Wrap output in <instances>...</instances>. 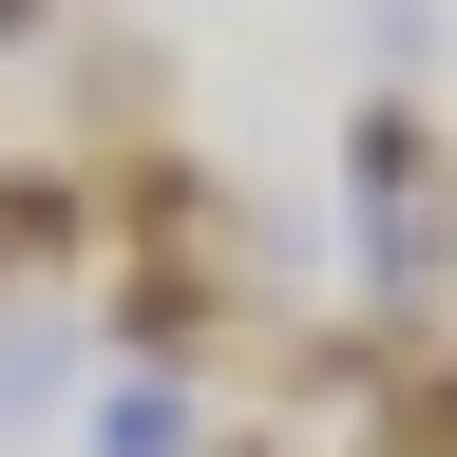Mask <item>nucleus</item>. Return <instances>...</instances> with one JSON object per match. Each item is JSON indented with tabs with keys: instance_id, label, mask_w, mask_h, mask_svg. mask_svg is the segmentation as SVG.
<instances>
[{
	"instance_id": "1",
	"label": "nucleus",
	"mask_w": 457,
	"mask_h": 457,
	"mask_svg": "<svg viewBox=\"0 0 457 457\" xmlns=\"http://www.w3.org/2000/svg\"><path fill=\"white\" fill-rule=\"evenodd\" d=\"M77 228H96L77 171H0V267H77Z\"/></svg>"
},
{
	"instance_id": "2",
	"label": "nucleus",
	"mask_w": 457,
	"mask_h": 457,
	"mask_svg": "<svg viewBox=\"0 0 457 457\" xmlns=\"http://www.w3.org/2000/svg\"><path fill=\"white\" fill-rule=\"evenodd\" d=\"M381 438H438V457H457V343H438V362H420V343L381 362Z\"/></svg>"
},
{
	"instance_id": "3",
	"label": "nucleus",
	"mask_w": 457,
	"mask_h": 457,
	"mask_svg": "<svg viewBox=\"0 0 457 457\" xmlns=\"http://www.w3.org/2000/svg\"><path fill=\"white\" fill-rule=\"evenodd\" d=\"M96 457H191V400H171V381H114L96 400Z\"/></svg>"
},
{
	"instance_id": "4",
	"label": "nucleus",
	"mask_w": 457,
	"mask_h": 457,
	"mask_svg": "<svg viewBox=\"0 0 457 457\" xmlns=\"http://www.w3.org/2000/svg\"><path fill=\"white\" fill-rule=\"evenodd\" d=\"M20 20H57V0H0V38H20Z\"/></svg>"
},
{
	"instance_id": "5",
	"label": "nucleus",
	"mask_w": 457,
	"mask_h": 457,
	"mask_svg": "<svg viewBox=\"0 0 457 457\" xmlns=\"http://www.w3.org/2000/svg\"><path fill=\"white\" fill-rule=\"evenodd\" d=\"M362 457H438V438H362Z\"/></svg>"
},
{
	"instance_id": "6",
	"label": "nucleus",
	"mask_w": 457,
	"mask_h": 457,
	"mask_svg": "<svg viewBox=\"0 0 457 457\" xmlns=\"http://www.w3.org/2000/svg\"><path fill=\"white\" fill-rule=\"evenodd\" d=\"M210 457H286V438H210Z\"/></svg>"
},
{
	"instance_id": "7",
	"label": "nucleus",
	"mask_w": 457,
	"mask_h": 457,
	"mask_svg": "<svg viewBox=\"0 0 457 457\" xmlns=\"http://www.w3.org/2000/svg\"><path fill=\"white\" fill-rule=\"evenodd\" d=\"M0 286H20V267H0Z\"/></svg>"
}]
</instances>
